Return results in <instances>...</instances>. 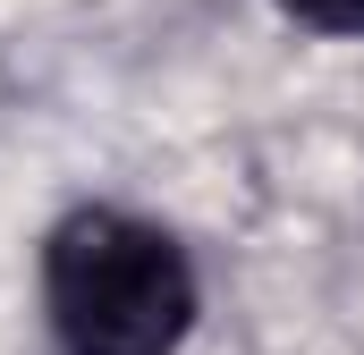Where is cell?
I'll return each instance as SVG.
<instances>
[{
	"instance_id": "cell-2",
	"label": "cell",
	"mask_w": 364,
	"mask_h": 355,
	"mask_svg": "<svg viewBox=\"0 0 364 355\" xmlns=\"http://www.w3.org/2000/svg\"><path fill=\"white\" fill-rule=\"evenodd\" d=\"M296 34H322V43H364V0H272Z\"/></svg>"
},
{
	"instance_id": "cell-1",
	"label": "cell",
	"mask_w": 364,
	"mask_h": 355,
	"mask_svg": "<svg viewBox=\"0 0 364 355\" xmlns=\"http://www.w3.org/2000/svg\"><path fill=\"white\" fill-rule=\"evenodd\" d=\"M34 305L60 355H186L203 330V271L170 220L85 195L34 246Z\"/></svg>"
}]
</instances>
